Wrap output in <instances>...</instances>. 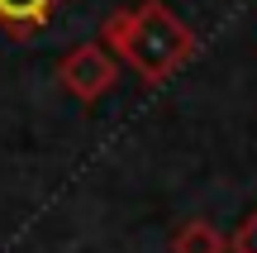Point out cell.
<instances>
[{
  "label": "cell",
  "mask_w": 257,
  "mask_h": 253,
  "mask_svg": "<svg viewBox=\"0 0 257 253\" xmlns=\"http://www.w3.org/2000/svg\"><path fill=\"white\" fill-rule=\"evenodd\" d=\"M124 48L134 57V67H143L148 76H167L186 53H191V38H186L181 19L162 5H148L134 19V29L124 34Z\"/></svg>",
  "instance_id": "cell-1"
},
{
  "label": "cell",
  "mask_w": 257,
  "mask_h": 253,
  "mask_svg": "<svg viewBox=\"0 0 257 253\" xmlns=\"http://www.w3.org/2000/svg\"><path fill=\"white\" fill-rule=\"evenodd\" d=\"M53 10V0H0V19L5 24H38Z\"/></svg>",
  "instance_id": "cell-3"
},
{
  "label": "cell",
  "mask_w": 257,
  "mask_h": 253,
  "mask_svg": "<svg viewBox=\"0 0 257 253\" xmlns=\"http://www.w3.org/2000/svg\"><path fill=\"white\" fill-rule=\"evenodd\" d=\"M110 81H114L110 57H100L95 48H81V53H72V62H67V86H72L76 96H100Z\"/></svg>",
  "instance_id": "cell-2"
},
{
  "label": "cell",
  "mask_w": 257,
  "mask_h": 253,
  "mask_svg": "<svg viewBox=\"0 0 257 253\" xmlns=\"http://www.w3.org/2000/svg\"><path fill=\"white\" fill-rule=\"evenodd\" d=\"M233 248H238V253H257V215H252L248 225L238 229V239H233Z\"/></svg>",
  "instance_id": "cell-5"
},
{
  "label": "cell",
  "mask_w": 257,
  "mask_h": 253,
  "mask_svg": "<svg viewBox=\"0 0 257 253\" xmlns=\"http://www.w3.org/2000/svg\"><path fill=\"white\" fill-rule=\"evenodd\" d=\"M181 253H219V239H214L210 229H191V234L181 239Z\"/></svg>",
  "instance_id": "cell-4"
}]
</instances>
